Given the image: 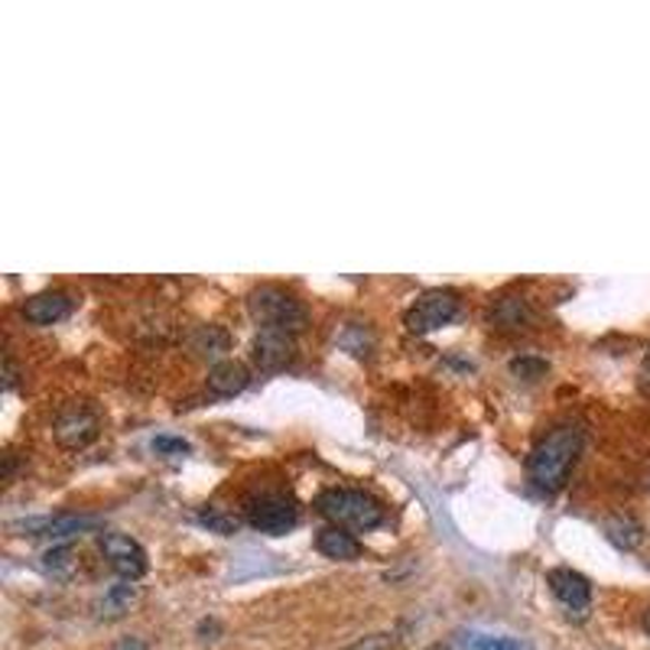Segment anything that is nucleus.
Here are the masks:
<instances>
[{
    "instance_id": "nucleus-17",
    "label": "nucleus",
    "mask_w": 650,
    "mask_h": 650,
    "mask_svg": "<svg viewBox=\"0 0 650 650\" xmlns=\"http://www.w3.org/2000/svg\"><path fill=\"white\" fill-rule=\"evenodd\" d=\"M466 650H530L518 638H494V634H466Z\"/></svg>"
},
{
    "instance_id": "nucleus-22",
    "label": "nucleus",
    "mask_w": 650,
    "mask_h": 650,
    "mask_svg": "<svg viewBox=\"0 0 650 650\" xmlns=\"http://www.w3.org/2000/svg\"><path fill=\"white\" fill-rule=\"evenodd\" d=\"M114 650H147V641L143 638H124Z\"/></svg>"
},
{
    "instance_id": "nucleus-9",
    "label": "nucleus",
    "mask_w": 650,
    "mask_h": 650,
    "mask_svg": "<svg viewBox=\"0 0 650 650\" xmlns=\"http://www.w3.org/2000/svg\"><path fill=\"white\" fill-rule=\"evenodd\" d=\"M91 527H98V518H82V514H52V518H30L10 523V530H20L23 537H49V540H62V537H76L86 533Z\"/></svg>"
},
{
    "instance_id": "nucleus-16",
    "label": "nucleus",
    "mask_w": 650,
    "mask_h": 650,
    "mask_svg": "<svg viewBox=\"0 0 650 650\" xmlns=\"http://www.w3.org/2000/svg\"><path fill=\"white\" fill-rule=\"evenodd\" d=\"M608 540L614 543V547H621V550H634L638 543H641V527H638V520L631 518H614L608 520Z\"/></svg>"
},
{
    "instance_id": "nucleus-13",
    "label": "nucleus",
    "mask_w": 650,
    "mask_h": 650,
    "mask_svg": "<svg viewBox=\"0 0 650 650\" xmlns=\"http://www.w3.org/2000/svg\"><path fill=\"white\" fill-rule=\"evenodd\" d=\"M251 384V371L244 361H234V358H224L216 361V368L209 371V390L218 397H234Z\"/></svg>"
},
{
    "instance_id": "nucleus-5",
    "label": "nucleus",
    "mask_w": 650,
    "mask_h": 650,
    "mask_svg": "<svg viewBox=\"0 0 650 650\" xmlns=\"http://www.w3.org/2000/svg\"><path fill=\"white\" fill-rule=\"evenodd\" d=\"M244 518L248 523L260 530V533H270V537H280L287 530L297 527L300 520V511L290 498L283 494H258V498H248L244 504Z\"/></svg>"
},
{
    "instance_id": "nucleus-8",
    "label": "nucleus",
    "mask_w": 650,
    "mask_h": 650,
    "mask_svg": "<svg viewBox=\"0 0 650 650\" xmlns=\"http://www.w3.org/2000/svg\"><path fill=\"white\" fill-rule=\"evenodd\" d=\"M547 586H550V592H553L569 611L586 614L589 606H592V582H589L582 572L569 569V566L550 569V572H547Z\"/></svg>"
},
{
    "instance_id": "nucleus-2",
    "label": "nucleus",
    "mask_w": 650,
    "mask_h": 650,
    "mask_svg": "<svg viewBox=\"0 0 650 650\" xmlns=\"http://www.w3.org/2000/svg\"><path fill=\"white\" fill-rule=\"evenodd\" d=\"M248 312L258 322L260 332H280V336H300L309 319L306 306L273 283H263L248 293Z\"/></svg>"
},
{
    "instance_id": "nucleus-24",
    "label": "nucleus",
    "mask_w": 650,
    "mask_h": 650,
    "mask_svg": "<svg viewBox=\"0 0 650 650\" xmlns=\"http://www.w3.org/2000/svg\"><path fill=\"white\" fill-rule=\"evenodd\" d=\"M427 650H452L449 644H433V648H427Z\"/></svg>"
},
{
    "instance_id": "nucleus-21",
    "label": "nucleus",
    "mask_w": 650,
    "mask_h": 650,
    "mask_svg": "<svg viewBox=\"0 0 650 650\" xmlns=\"http://www.w3.org/2000/svg\"><path fill=\"white\" fill-rule=\"evenodd\" d=\"M153 449H157L160 456H186L192 446H189L186 439H179V436H157V439H153Z\"/></svg>"
},
{
    "instance_id": "nucleus-3",
    "label": "nucleus",
    "mask_w": 650,
    "mask_h": 650,
    "mask_svg": "<svg viewBox=\"0 0 650 650\" xmlns=\"http://www.w3.org/2000/svg\"><path fill=\"white\" fill-rule=\"evenodd\" d=\"M316 511L332 527H351V530H374L384 523V504L358 488H329L316 498Z\"/></svg>"
},
{
    "instance_id": "nucleus-6",
    "label": "nucleus",
    "mask_w": 650,
    "mask_h": 650,
    "mask_svg": "<svg viewBox=\"0 0 650 650\" xmlns=\"http://www.w3.org/2000/svg\"><path fill=\"white\" fill-rule=\"evenodd\" d=\"M101 553H104V560L108 566L121 576V579H130V582H137L140 576H147V550L128 537V533H104L101 537Z\"/></svg>"
},
{
    "instance_id": "nucleus-14",
    "label": "nucleus",
    "mask_w": 650,
    "mask_h": 650,
    "mask_svg": "<svg viewBox=\"0 0 650 650\" xmlns=\"http://www.w3.org/2000/svg\"><path fill=\"white\" fill-rule=\"evenodd\" d=\"M316 550L329 560H342V563H351L361 557V543L348 533L346 527H322L316 533Z\"/></svg>"
},
{
    "instance_id": "nucleus-19",
    "label": "nucleus",
    "mask_w": 650,
    "mask_h": 650,
    "mask_svg": "<svg viewBox=\"0 0 650 650\" xmlns=\"http://www.w3.org/2000/svg\"><path fill=\"white\" fill-rule=\"evenodd\" d=\"M199 520H202L212 533H221V537L238 533V518L228 514V511H221V508H202V511H199Z\"/></svg>"
},
{
    "instance_id": "nucleus-23",
    "label": "nucleus",
    "mask_w": 650,
    "mask_h": 650,
    "mask_svg": "<svg viewBox=\"0 0 650 650\" xmlns=\"http://www.w3.org/2000/svg\"><path fill=\"white\" fill-rule=\"evenodd\" d=\"M644 631H648V638H650V608L644 611Z\"/></svg>"
},
{
    "instance_id": "nucleus-15",
    "label": "nucleus",
    "mask_w": 650,
    "mask_h": 650,
    "mask_svg": "<svg viewBox=\"0 0 650 650\" xmlns=\"http://www.w3.org/2000/svg\"><path fill=\"white\" fill-rule=\"evenodd\" d=\"M40 566L52 579H72L76 569H79V553H76L72 543H56L40 557Z\"/></svg>"
},
{
    "instance_id": "nucleus-12",
    "label": "nucleus",
    "mask_w": 650,
    "mask_h": 650,
    "mask_svg": "<svg viewBox=\"0 0 650 650\" xmlns=\"http://www.w3.org/2000/svg\"><path fill=\"white\" fill-rule=\"evenodd\" d=\"M290 358H293V336L260 332L254 342V364L260 371H280Z\"/></svg>"
},
{
    "instance_id": "nucleus-11",
    "label": "nucleus",
    "mask_w": 650,
    "mask_h": 650,
    "mask_svg": "<svg viewBox=\"0 0 650 650\" xmlns=\"http://www.w3.org/2000/svg\"><path fill=\"white\" fill-rule=\"evenodd\" d=\"M137 602H140V586L130 582V579H121V582H114L111 589H104V596L94 602V614H98L101 621H118V618H124L128 611H133Z\"/></svg>"
},
{
    "instance_id": "nucleus-10",
    "label": "nucleus",
    "mask_w": 650,
    "mask_h": 650,
    "mask_svg": "<svg viewBox=\"0 0 650 650\" xmlns=\"http://www.w3.org/2000/svg\"><path fill=\"white\" fill-rule=\"evenodd\" d=\"M20 312L33 326H56V322H62L72 312V297L62 293V290H46V293H37V297H27L23 306H20Z\"/></svg>"
},
{
    "instance_id": "nucleus-18",
    "label": "nucleus",
    "mask_w": 650,
    "mask_h": 650,
    "mask_svg": "<svg viewBox=\"0 0 650 650\" xmlns=\"http://www.w3.org/2000/svg\"><path fill=\"white\" fill-rule=\"evenodd\" d=\"M192 346L202 354H221V351H228V332L218 329V326H202Z\"/></svg>"
},
{
    "instance_id": "nucleus-20",
    "label": "nucleus",
    "mask_w": 650,
    "mask_h": 650,
    "mask_svg": "<svg viewBox=\"0 0 650 650\" xmlns=\"http://www.w3.org/2000/svg\"><path fill=\"white\" fill-rule=\"evenodd\" d=\"M511 371L520 374L523 381H537L540 374H547V361H540V358H518V361H511Z\"/></svg>"
},
{
    "instance_id": "nucleus-7",
    "label": "nucleus",
    "mask_w": 650,
    "mask_h": 650,
    "mask_svg": "<svg viewBox=\"0 0 650 650\" xmlns=\"http://www.w3.org/2000/svg\"><path fill=\"white\" fill-rule=\"evenodd\" d=\"M98 413L86 403H72L56 417V439L66 449H86L98 439Z\"/></svg>"
},
{
    "instance_id": "nucleus-1",
    "label": "nucleus",
    "mask_w": 650,
    "mask_h": 650,
    "mask_svg": "<svg viewBox=\"0 0 650 650\" xmlns=\"http://www.w3.org/2000/svg\"><path fill=\"white\" fill-rule=\"evenodd\" d=\"M579 449H582V430L579 427H572V423L553 427L533 446V452L527 459L530 481L543 491H560L566 478H569V469L576 466Z\"/></svg>"
},
{
    "instance_id": "nucleus-4",
    "label": "nucleus",
    "mask_w": 650,
    "mask_h": 650,
    "mask_svg": "<svg viewBox=\"0 0 650 650\" xmlns=\"http://www.w3.org/2000/svg\"><path fill=\"white\" fill-rule=\"evenodd\" d=\"M462 312V297L456 290H427L423 297H417V303L403 312V326L417 336L436 332L442 326H449L456 316Z\"/></svg>"
}]
</instances>
